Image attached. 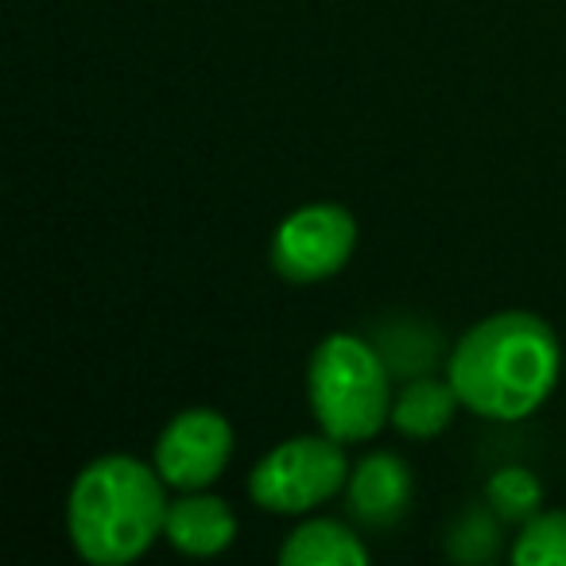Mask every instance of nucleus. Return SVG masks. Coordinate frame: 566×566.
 <instances>
[{"label":"nucleus","instance_id":"nucleus-1","mask_svg":"<svg viewBox=\"0 0 566 566\" xmlns=\"http://www.w3.org/2000/svg\"><path fill=\"white\" fill-rule=\"evenodd\" d=\"M558 369V334L532 311H501L458 342L447 377L473 416L516 423L547 403Z\"/></svg>","mask_w":566,"mask_h":566},{"label":"nucleus","instance_id":"nucleus-12","mask_svg":"<svg viewBox=\"0 0 566 566\" xmlns=\"http://www.w3.org/2000/svg\"><path fill=\"white\" fill-rule=\"evenodd\" d=\"M485 501L501 520H532L543 504V485L532 470H524V465H509V470H501V473L489 478Z\"/></svg>","mask_w":566,"mask_h":566},{"label":"nucleus","instance_id":"nucleus-2","mask_svg":"<svg viewBox=\"0 0 566 566\" xmlns=\"http://www.w3.org/2000/svg\"><path fill=\"white\" fill-rule=\"evenodd\" d=\"M167 481L156 465L128 454L94 458L74 478L66 501V532L86 563L125 566L164 535L167 524Z\"/></svg>","mask_w":566,"mask_h":566},{"label":"nucleus","instance_id":"nucleus-8","mask_svg":"<svg viewBox=\"0 0 566 566\" xmlns=\"http://www.w3.org/2000/svg\"><path fill=\"white\" fill-rule=\"evenodd\" d=\"M164 535L179 555L210 558L237 539V516L221 496H206L195 489V493H182L179 501L167 504Z\"/></svg>","mask_w":566,"mask_h":566},{"label":"nucleus","instance_id":"nucleus-3","mask_svg":"<svg viewBox=\"0 0 566 566\" xmlns=\"http://www.w3.org/2000/svg\"><path fill=\"white\" fill-rule=\"evenodd\" d=\"M307 396L318 427L338 442H365L392 423L385 357L357 334H331L318 342L307 369Z\"/></svg>","mask_w":566,"mask_h":566},{"label":"nucleus","instance_id":"nucleus-7","mask_svg":"<svg viewBox=\"0 0 566 566\" xmlns=\"http://www.w3.org/2000/svg\"><path fill=\"white\" fill-rule=\"evenodd\" d=\"M346 489L349 509H354L357 520H365L373 527H388L403 516V509L411 501V470L392 450H377V454H365L349 470Z\"/></svg>","mask_w":566,"mask_h":566},{"label":"nucleus","instance_id":"nucleus-13","mask_svg":"<svg viewBox=\"0 0 566 566\" xmlns=\"http://www.w3.org/2000/svg\"><path fill=\"white\" fill-rule=\"evenodd\" d=\"M473 543L481 547V555H493L496 547V527L489 524L485 512H470V516L462 520V524L454 527V535H450V555L454 558H465V563H478V551H473Z\"/></svg>","mask_w":566,"mask_h":566},{"label":"nucleus","instance_id":"nucleus-6","mask_svg":"<svg viewBox=\"0 0 566 566\" xmlns=\"http://www.w3.org/2000/svg\"><path fill=\"white\" fill-rule=\"evenodd\" d=\"M233 458V427L213 408H187L159 431L156 470L171 489L195 493L226 473Z\"/></svg>","mask_w":566,"mask_h":566},{"label":"nucleus","instance_id":"nucleus-9","mask_svg":"<svg viewBox=\"0 0 566 566\" xmlns=\"http://www.w3.org/2000/svg\"><path fill=\"white\" fill-rule=\"evenodd\" d=\"M283 566H365L369 547L342 520H307L280 547Z\"/></svg>","mask_w":566,"mask_h":566},{"label":"nucleus","instance_id":"nucleus-10","mask_svg":"<svg viewBox=\"0 0 566 566\" xmlns=\"http://www.w3.org/2000/svg\"><path fill=\"white\" fill-rule=\"evenodd\" d=\"M458 403H462V396L454 392L450 377H419L403 385V392L392 400V427L408 439H434L450 427Z\"/></svg>","mask_w":566,"mask_h":566},{"label":"nucleus","instance_id":"nucleus-4","mask_svg":"<svg viewBox=\"0 0 566 566\" xmlns=\"http://www.w3.org/2000/svg\"><path fill=\"white\" fill-rule=\"evenodd\" d=\"M349 485L346 450L331 434H300L268 450L249 473V496L264 512L303 516Z\"/></svg>","mask_w":566,"mask_h":566},{"label":"nucleus","instance_id":"nucleus-11","mask_svg":"<svg viewBox=\"0 0 566 566\" xmlns=\"http://www.w3.org/2000/svg\"><path fill=\"white\" fill-rule=\"evenodd\" d=\"M516 566H566V512H535L512 543Z\"/></svg>","mask_w":566,"mask_h":566},{"label":"nucleus","instance_id":"nucleus-5","mask_svg":"<svg viewBox=\"0 0 566 566\" xmlns=\"http://www.w3.org/2000/svg\"><path fill=\"white\" fill-rule=\"evenodd\" d=\"M357 221L338 202H311L280 221L272 237V268L292 283H318L349 264Z\"/></svg>","mask_w":566,"mask_h":566}]
</instances>
